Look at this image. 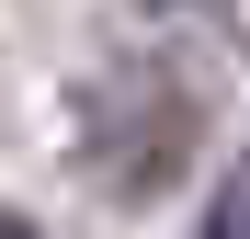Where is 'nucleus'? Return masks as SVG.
Segmentation results:
<instances>
[{"mask_svg":"<svg viewBox=\"0 0 250 239\" xmlns=\"http://www.w3.org/2000/svg\"><path fill=\"white\" fill-rule=\"evenodd\" d=\"M205 239H250V159L216 182V205H205Z\"/></svg>","mask_w":250,"mask_h":239,"instance_id":"f257e3e1","label":"nucleus"},{"mask_svg":"<svg viewBox=\"0 0 250 239\" xmlns=\"http://www.w3.org/2000/svg\"><path fill=\"white\" fill-rule=\"evenodd\" d=\"M0 239H34V228H23V217H0Z\"/></svg>","mask_w":250,"mask_h":239,"instance_id":"f03ea898","label":"nucleus"}]
</instances>
